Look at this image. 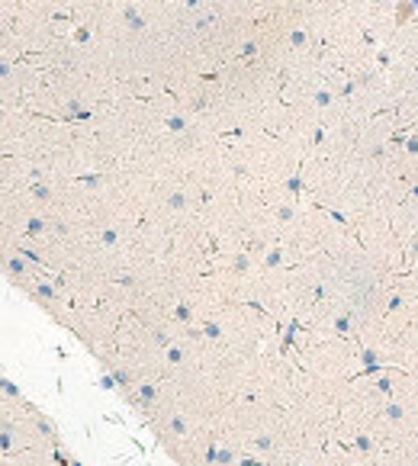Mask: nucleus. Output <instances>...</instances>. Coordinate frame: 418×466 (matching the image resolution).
Instances as JSON below:
<instances>
[{
    "instance_id": "1",
    "label": "nucleus",
    "mask_w": 418,
    "mask_h": 466,
    "mask_svg": "<svg viewBox=\"0 0 418 466\" xmlns=\"http://www.w3.org/2000/svg\"><path fill=\"white\" fill-rule=\"evenodd\" d=\"M119 322H123L119 312H113V309H107V306H93V309H71L61 325H68V328L84 341V348L93 350L103 364V360L113 354V348H116Z\"/></svg>"
}]
</instances>
